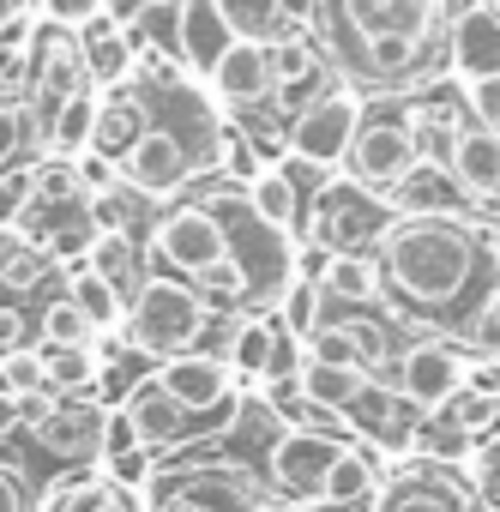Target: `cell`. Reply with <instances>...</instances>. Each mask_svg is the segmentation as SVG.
<instances>
[{
    "label": "cell",
    "mask_w": 500,
    "mask_h": 512,
    "mask_svg": "<svg viewBox=\"0 0 500 512\" xmlns=\"http://www.w3.org/2000/svg\"><path fill=\"white\" fill-rule=\"evenodd\" d=\"M19 428H25L19 398H13V392H0V440H19Z\"/></svg>",
    "instance_id": "cell-45"
},
{
    "label": "cell",
    "mask_w": 500,
    "mask_h": 512,
    "mask_svg": "<svg viewBox=\"0 0 500 512\" xmlns=\"http://www.w3.org/2000/svg\"><path fill=\"white\" fill-rule=\"evenodd\" d=\"M31 344V326H25V314L19 308H0V362H7L13 350H25Z\"/></svg>",
    "instance_id": "cell-44"
},
{
    "label": "cell",
    "mask_w": 500,
    "mask_h": 512,
    "mask_svg": "<svg viewBox=\"0 0 500 512\" xmlns=\"http://www.w3.org/2000/svg\"><path fill=\"white\" fill-rule=\"evenodd\" d=\"M205 91L217 97L223 115H260L272 103V49L266 43H229L217 67L205 73Z\"/></svg>",
    "instance_id": "cell-17"
},
{
    "label": "cell",
    "mask_w": 500,
    "mask_h": 512,
    "mask_svg": "<svg viewBox=\"0 0 500 512\" xmlns=\"http://www.w3.org/2000/svg\"><path fill=\"white\" fill-rule=\"evenodd\" d=\"M157 380L163 392L187 410V416H217L229 422V404H241V386H235V368L217 356V350H187V356H169L157 362Z\"/></svg>",
    "instance_id": "cell-15"
},
{
    "label": "cell",
    "mask_w": 500,
    "mask_h": 512,
    "mask_svg": "<svg viewBox=\"0 0 500 512\" xmlns=\"http://www.w3.org/2000/svg\"><path fill=\"white\" fill-rule=\"evenodd\" d=\"M73 175H79L85 193H109V187H121V163L103 157V151H79V157H73Z\"/></svg>",
    "instance_id": "cell-39"
},
{
    "label": "cell",
    "mask_w": 500,
    "mask_h": 512,
    "mask_svg": "<svg viewBox=\"0 0 500 512\" xmlns=\"http://www.w3.org/2000/svg\"><path fill=\"white\" fill-rule=\"evenodd\" d=\"M488 127H494V133H500V115H488Z\"/></svg>",
    "instance_id": "cell-48"
},
{
    "label": "cell",
    "mask_w": 500,
    "mask_h": 512,
    "mask_svg": "<svg viewBox=\"0 0 500 512\" xmlns=\"http://www.w3.org/2000/svg\"><path fill=\"white\" fill-rule=\"evenodd\" d=\"M25 205H31V169H7L0 175V229H19Z\"/></svg>",
    "instance_id": "cell-41"
},
{
    "label": "cell",
    "mask_w": 500,
    "mask_h": 512,
    "mask_svg": "<svg viewBox=\"0 0 500 512\" xmlns=\"http://www.w3.org/2000/svg\"><path fill=\"white\" fill-rule=\"evenodd\" d=\"M37 338H43V344H97V326H91V320H85V308L61 290V296H49Z\"/></svg>",
    "instance_id": "cell-35"
},
{
    "label": "cell",
    "mask_w": 500,
    "mask_h": 512,
    "mask_svg": "<svg viewBox=\"0 0 500 512\" xmlns=\"http://www.w3.org/2000/svg\"><path fill=\"white\" fill-rule=\"evenodd\" d=\"M446 175L458 181V193L476 211H494L500 205V133L482 115H464V127H458V139L446 151Z\"/></svg>",
    "instance_id": "cell-18"
},
{
    "label": "cell",
    "mask_w": 500,
    "mask_h": 512,
    "mask_svg": "<svg viewBox=\"0 0 500 512\" xmlns=\"http://www.w3.org/2000/svg\"><path fill=\"white\" fill-rule=\"evenodd\" d=\"M440 416H446V422H458L464 434H476V440H482L488 428H500V398H494V392H476V386H458V392L440 404Z\"/></svg>",
    "instance_id": "cell-36"
},
{
    "label": "cell",
    "mask_w": 500,
    "mask_h": 512,
    "mask_svg": "<svg viewBox=\"0 0 500 512\" xmlns=\"http://www.w3.org/2000/svg\"><path fill=\"white\" fill-rule=\"evenodd\" d=\"M85 272H97L121 302H133V296H139V284L151 278V247H145L139 235H127V229L91 235V247H85Z\"/></svg>",
    "instance_id": "cell-22"
},
{
    "label": "cell",
    "mask_w": 500,
    "mask_h": 512,
    "mask_svg": "<svg viewBox=\"0 0 500 512\" xmlns=\"http://www.w3.org/2000/svg\"><path fill=\"white\" fill-rule=\"evenodd\" d=\"M133 446H139V434H133L127 410H121V404H109V410H103V440H97V464H109V458H121V452H133Z\"/></svg>",
    "instance_id": "cell-40"
},
{
    "label": "cell",
    "mask_w": 500,
    "mask_h": 512,
    "mask_svg": "<svg viewBox=\"0 0 500 512\" xmlns=\"http://www.w3.org/2000/svg\"><path fill=\"white\" fill-rule=\"evenodd\" d=\"M380 199L392 205V217H470L476 211L458 193V181L446 175V163H428V157H416Z\"/></svg>",
    "instance_id": "cell-19"
},
{
    "label": "cell",
    "mask_w": 500,
    "mask_h": 512,
    "mask_svg": "<svg viewBox=\"0 0 500 512\" xmlns=\"http://www.w3.org/2000/svg\"><path fill=\"white\" fill-rule=\"evenodd\" d=\"M488 7H494V13H500V0H488Z\"/></svg>",
    "instance_id": "cell-49"
},
{
    "label": "cell",
    "mask_w": 500,
    "mask_h": 512,
    "mask_svg": "<svg viewBox=\"0 0 500 512\" xmlns=\"http://www.w3.org/2000/svg\"><path fill=\"white\" fill-rule=\"evenodd\" d=\"M458 0H314L308 37L338 85L362 97H416L446 73V25Z\"/></svg>",
    "instance_id": "cell-1"
},
{
    "label": "cell",
    "mask_w": 500,
    "mask_h": 512,
    "mask_svg": "<svg viewBox=\"0 0 500 512\" xmlns=\"http://www.w3.org/2000/svg\"><path fill=\"white\" fill-rule=\"evenodd\" d=\"M217 326V302L187 284V278H169V272H151L139 284V296L127 302V320H121V338L133 356H151V362H169V356H187L199 350V338Z\"/></svg>",
    "instance_id": "cell-3"
},
{
    "label": "cell",
    "mask_w": 500,
    "mask_h": 512,
    "mask_svg": "<svg viewBox=\"0 0 500 512\" xmlns=\"http://www.w3.org/2000/svg\"><path fill=\"white\" fill-rule=\"evenodd\" d=\"M362 91H350V85H320L296 115H290V127H284V151H290V163H302V169H344V151H350V139H356V121H362Z\"/></svg>",
    "instance_id": "cell-6"
},
{
    "label": "cell",
    "mask_w": 500,
    "mask_h": 512,
    "mask_svg": "<svg viewBox=\"0 0 500 512\" xmlns=\"http://www.w3.org/2000/svg\"><path fill=\"white\" fill-rule=\"evenodd\" d=\"M272 338H278V320H272V314H241V320H229L223 362L235 368V380H266Z\"/></svg>",
    "instance_id": "cell-28"
},
{
    "label": "cell",
    "mask_w": 500,
    "mask_h": 512,
    "mask_svg": "<svg viewBox=\"0 0 500 512\" xmlns=\"http://www.w3.org/2000/svg\"><path fill=\"white\" fill-rule=\"evenodd\" d=\"M37 356H43V386L97 398V380H103L97 344H37Z\"/></svg>",
    "instance_id": "cell-29"
},
{
    "label": "cell",
    "mask_w": 500,
    "mask_h": 512,
    "mask_svg": "<svg viewBox=\"0 0 500 512\" xmlns=\"http://www.w3.org/2000/svg\"><path fill=\"white\" fill-rule=\"evenodd\" d=\"M121 410H127V422H133V434H139V446H145L151 458H169V452H181V446L205 440L199 416H187V410L163 392V380H157V374H151V380H139V386H127V392H121Z\"/></svg>",
    "instance_id": "cell-16"
},
{
    "label": "cell",
    "mask_w": 500,
    "mask_h": 512,
    "mask_svg": "<svg viewBox=\"0 0 500 512\" xmlns=\"http://www.w3.org/2000/svg\"><path fill=\"white\" fill-rule=\"evenodd\" d=\"M31 482H25V470L19 464H7V458H0V512H31Z\"/></svg>",
    "instance_id": "cell-43"
},
{
    "label": "cell",
    "mask_w": 500,
    "mask_h": 512,
    "mask_svg": "<svg viewBox=\"0 0 500 512\" xmlns=\"http://www.w3.org/2000/svg\"><path fill=\"white\" fill-rule=\"evenodd\" d=\"M392 386H398V398L410 404V410H440L458 386H464V356H458V344H446V338H434V332H422V338H410L404 350H398V362H392Z\"/></svg>",
    "instance_id": "cell-14"
},
{
    "label": "cell",
    "mask_w": 500,
    "mask_h": 512,
    "mask_svg": "<svg viewBox=\"0 0 500 512\" xmlns=\"http://www.w3.org/2000/svg\"><path fill=\"white\" fill-rule=\"evenodd\" d=\"M79 61H85V79L97 85V91H115V85H127L133 79V43H127V31L115 25V19H91V25H79Z\"/></svg>",
    "instance_id": "cell-24"
},
{
    "label": "cell",
    "mask_w": 500,
    "mask_h": 512,
    "mask_svg": "<svg viewBox=\"0 0 500 512\" xmlns=\"http://www.w3.org/2000/svg\"><path fill=\"white\" fill-rule=\"evenodd\" d=\"M464 482L482 500V512H500V428H488L476 440V452L464 458Z\"/></svg>",
    "instance_id": "cell-34"
},
{
    "label": "cell",
    "mask_w": 500,
    "mask_h": 512,
    "mask_svg": "<svg viewBox=\"0 0 500 512\" xmlns=\"http://www.w3.org/2000/svg\"><path fill=\"white\" fill-rule=\"evenodd\" d=\"M217 13H223L229 37H241V43H284V37H302V31L284 19L278 0H217Z\"/></svg>",
    "instance_id": "cell-31"
},
{
    "label": "cell",
    "mask_w": 500,
    "mask_h": 512,
    "mask_svg": "<svg viewBox=\"0 0 500 512\" xmlns=\"http://www.w3.org/2000/svg\"><path fill=\"white\" fill-rule=\"evenodd\" d=\"M368 380H374L368 368H338V362H314V356H302V374H296L302 398L320 404V410H338V416L356 404V392H362Z\"/></svg>",
    "instance_id": "cell-30"
},
{
    "label": "cell",
    "mask_w": 500,
    "mask_h": 512,
    "mask_svg": "<svg viewBox=\"0 0 500 512\" xmlns=\"http://www.w3.org/2000/svg\"><path fill=\"white\" fill-rule=\"evenodd\" d=\"M260 494H266V482L235 458L151 470V482L139 488L145 512H254Z\"/></svg>",
    "instance_id": "cell-5"
},
{
    "label": "cell",
    "mask_w": 500,
    "mask_h": 512,
    "mask_svg": "<svg viewBox=\"0 0 500 512\" xmlns=\"http://www.w3.org/2000/svg\"><path fill=\"white\" fill-rule=\"evenodd\" d=\"M229 25L217 13V0H181V31H175V61L187 79H205L217 67V55L229 49Z\"/></svg>",
    "instance_id": "cell-23"
},
{
    "label": "cell",
    "mask_w": 500,
    "mask_h": 512,
    "mask_svg": "<svg viewBox=\"0 0 500 512\" xmlns=\"http://www.w3.org/2000/svg\"><path fill=\"white\" fill-rule=\"evenodd\" d=\"M97 103H103V91L97 85H79V91H67L61 103H55V115H49V127H43V151H55L61 163H73L79 151H91V127H97Z\"/></svg>",
    "instance_id": "cell-27"
},
{
    "label": "cell",
    "mask_w": 500,
    "mask_h": 512,
    "mask_svg": "<svg viewBox=\"0 0 500 512\" xmlns=\"http://www.w3.org/2000/svg\"><path fill=\"white\" fill-rule=\"evenodd\" d=\"M272 49V97H284V109L302 97V91H320L332 85V67L320 55V43L302 31V37H284V43H266Z\"/></svg>",
    "instance_id": "cell-25"
},
{
    "label": "cell",
    "mask_w": 500,
    "mask_h": 512,
    "mask_svg": "<svg viewBox=\"0 0 500 512\" xmlns=\"http://www.w3.org/2000/svg\"><path fill=\"white\" fill-rule=\"evenodd\" d=\"M392 223V205L362 187L356 175L344 169H326L308 193V211H302V241L326 247V253H374L380 235Z\"/></svg>",
    "instance_id": "cell-4"
},
{
    "label": "cell",
    "mask_w": 500,
    "mask_h": 512,
    "mask_svg": "<svg viewBox=\"0 0 500 512\" xmlns=\"http://www.w3.org/2000/svg\"><path fill=\"white\" fill-rule=\"evenodd\" d=\"M19 416H25L19 434L31 446H43L49 458H61V464H97V440H103V404L97 398L37 386V392L19 398Z\"/></svg>",
    "instance_id": "cell-7"
},
{
    "label": "cell",
    "mask_w": 500,
    "mask_h": 512,
    "mask_svg": "<svg viewBox=\"0 0 500 512\" xmlns=\"http://www.w3.org/2000/svg\"><path fill=\"white\" fill-rule=\"evenodd\" d=\"M37 386H43V356H37V344H25V350H13L7 362H0V392L25 398V392H37Z\"/></svg>",
    "instance_id": "cell-38"
},
{
    "label": "cell",
    "mask_w": 500,
    "mask_h": 512,
    "mask_svg": "<svg viewBox=\"0 0 500 512\" xmlns=\"http://www.w3.org/2000/svg\"><path fill=\"white\" fill-rule=\"evenodd\" d=\"M151 260H157L169 278H187V284H199L217 260H229L223 217H217V205H211L205 193L175 199V205L157 217V229H151Z\"/></svg>",
    "instance_id": "cell-8"
},
{
    "label": "cell",
    "mask_w": 500,
    "mask_h": 512,
    "mask_svg": "<svg viewBox=\"0 0 500 512\" xmlns=\"http://www.w3.org/2000/svg\"><path fill=\"white\" fill-rule=\"evenodd\" d=\"M326 314H332V308H326V290H320V284H308V278H290V284H284V296H278V308H272V320H278L290 338H308Z\"/></svg>",
    "instance_id": "cell-33"
},
{
    "label": "cell",
    "mask_w": 500,
    "mask_h": 512,
    "mask_svg": "<svg viewBox=\"0 0 500 512\" xmlns=\"http://www.w3.org/2000/svg\"><path fill=\"white\" fill-rule=\"evenodd\" d=\"M254 512H308V506H296V500H278V494H272V488H266V494H260V506H254Z\"/></svg>",
    "instance_id": "cell-47"
},
{
    "label": "cell",
    "mask_w": 500,
    "mask_h": 512,
    "mask_svg": "<svg viewBox=\"0 0 500 512\" xmlns=\"http://www.w3.org/2000/svg\"><path fill=\"white\" fill-rule=\"evenodd\" d=\"M410 163H416V133H410V121H404V97H392L386 109H368V103H362L356 139H350V151H344V175H356L362 187L386 193Z\"/></svg>",
    "instance_id": "cell-11"
},
{
    "label": "cell",
    "mask_w": 500,
    "mask_h": 512,
    "mask_svg": "<svg viewBox=\"0 0 500 512\" xmlns=\"http://www.w3.org/2000/svg\"><path fill=\"white\" fill-rule=\"evenodd\" d=\"M241 193H247V205H254V217H260V223H272L278 235L302 241L308 187H302V169H296V163H266V169H260L254 181H247Z\"/></svg>",
    "instance_id": "cell-21"
},
{
    "label": "cell",
    "mask_w": 500,
    "mask_h": 512,
    "mask_svg": "<svg viewBox=\"0 0 500 512\" xmlns=\"http://www.w3.org/2000/svg\"><path fill=\"white\" fill-rule=\"evenodd\" d=\"M446 79L464 91L500 85V13L488 0H458L446 25Z\"/></svg>",
    "instance_id": "cell-12"
},
{
    "label": "cell",
    "mask_w": 500,
    "mask_h": 512,
    "mask_svg": "<svg viewBox=\"0 0 500 512\" xmlns=\"http://www.w3.org/2000/svg\"><path fill=\"white\" fill-rule=\"evenodd\" d=\"M278 7H284V19H290L296 31H308V25H314V0H278Z\"/></svg>",
    "instance_id": "cell-46"
},
{
    "label": "cell",
    "mask_w": 500,
    "mask_h": 512,
    "mask_svg": "<svg viewBox=\"0 0 500 512\" xmlns=\"http://www.w3.org/2000/svg\"><path fill=\"white\" fill-rule=\"evenodd\" d=\"M374 260L392 308L452 338L500 278V235L476 217H392Z\"/></svg>",
    "instance_id": "cell-2"
},
{
    "label": "cell",
    "mask_w": 500,
    "mask_h": 512,
    "mask_svg": "<svg viewBox=\"0 0 500 512\" xmlns=\"http://www.w3.org/2000/svg\"><path fill=\"white\" fill-rule=\"evenodd\" d=\"M320 290H326V308H374V302H386V278H380L374 253H332Z\"/></svg>",
    "instance_id": "cell-26"
},
{
    "label": "cell",
    "mask_w": 500,
    "mask_h": 512,
    "mask_svg": "<svg viewBox=\"0 0 500 512\" xmlns=\"http://www.w3.org/2000/svg\"><path fill=\"white\" fill-rule=\"evenodd\" d=\"M67 296L85 308V320H91L97 332H121V320H127V302H121V296H115V290H109L97 272H85V266H79V272H67Z\"/></svg>",
    "instance_id": "cell-32"
},
{
    "label": "cell",
    "mask_w": 500,
    "mask_h": 512,
    "mask_svg": "<svg viewBox=\"0 0 500 512\" xmlns=\"http://www.w3.org/2000/svg\"><path fill=\"white\" fill-rule=\"evenodd\" d=\"M43 7V19H55V25H67V31H79V25H91L97 13H103V0H37Z\"/></svg>",
    "instance_id": "cell-42"
},
{
    "label": "cell",
    "mask_w": 500,
    "mask_h": 512,
    "mask_svg": "<svg viewBox=\"0 0 500 512\" xmlns=\"http://www.w3.org/2000/svg\"><path fill=\"white\" fill-rule=\"evenodd\" d=\"M368 512H482V500L470 494L464 470L434 464V458H392L368 494Z\"/></svg>",
    "instance_id": "cell-10"
},
{
    "label": "cell",
    "mask_w": 500,
    "mask_h": 512,
    "mask_svg": "<svg viewBox=\"0 0 500 512\" xmlns=\"http://www.w3.org/2000/svg\"><path fill=\"white\" fill-rule=\"evenodd\" d=\"M199 175H211L193 151H187V139L181 133H169V127H145L139 139H133V151L121 157V181L133 187V193H145V199H175L187 181H199Z\"/></svg>",
    "instance_id": "cell-13"
},
{
    "label": "cell",
    "mask_w": 500,
    "mask_h": 512,
    "mask_svg": "<svg viewBox=\"0 0 500 512\" xmlns=\"http://www.w3.org/2000/svg\"><path fill=\"white\" fill-rule=\"evenodd\" d=\"M25 145H37V121H31V109H25V103L0 109V175H7V169H19Z\"/></svg>",
    "instance_id": "cell-37"
},
{
    "label": "cell",
    "mask_w": 500,
    "mask_h": 512,
    "mask_svg": "<svg viewBox=\"0 0 500 512\" xmlns=\"http://www.w3.org/2000/svg\"><path fill=\"white\" fill-rule=\"evenodd\" d=\"M344 446H350V440H338V434H314V428H290V422H284V428L272 434L266 458H260V482H266L278 500H296V506L320 512L326 476H332V464H338Z\"/></svg>",
    "instance_id": "cell-9"
},
{
    "label": "cell",
    "mask_w": 500,
    "mask_h": 512,
    "mask_svg": "<svg viewBox=\"0 0 500 512\" xmlns=\"http://www.w3.org/2000/svg\"><path fill=\"white\" fill-rule=\"evenodd\" d=\"M31 512H145V500H139V488H127V482H115L109 470H73V476H55L37 500H31Z\"/></svg>",
    "instance_id": "cell-20"
}]
</instances>
